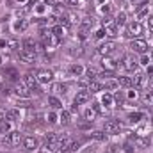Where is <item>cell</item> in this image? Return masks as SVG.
I'll return each instance as SVG.
<instances>
[{
	"instance_id": "37",
	"label": "cell",
	"mask_w": 153,
	"mask_h": 153,
	"mask_svg": "<svg viewBox=\"0 0 153 153\" xmlns=\"http://www.w3.org/2000/svg\"><path fill=\"white\" fill-rule=\"evenodd\" d=\"M46 119H48V123H57L59 121V116L55 114V112H48L46 114Z\"/></svg>"
},
{
	"instance_id": "41",
	"label": "cell",
	"mask_w": 153,
	"mask_h": 153,
	"mask_svg": "<svg viewBox=\"0 0 153 153\" xmlns=\"http://www.w3.org/2000/svg\"><path fill=\"white\" fill-rule=\"evenodd\" d=\"M9 46H11V48H13V50H16V48H18V46H20V43H18V41H16V39H11V41H9Z\"/></svg>"
},
{
	"instance_id": "50",
	"label": "cell",
	"mask_w": 153,
	"mask_h": 153,
	"mask_svg": "<svg viewBox=\"0 0 153 153\" xmlns=\"http://www.w3.org/2000/svg\"><path fill=\"white\" fill-rule=\"evenodd\" d=\"M20 2H25V0H20Z\"/></svg>"
},
{
	"instance_id": "47",
	"label": "cell",
	"mask_w": 153,
	"mask_h": 153,
	"mask_svg": "<svg viewBox=\"0 0 153 153\" xmlns=\"http://www.w3.org/2000/svg\"><path fill=\"white\" fill-rule=\"evenodd\" d=\"M5 45H7V43H5L4 39H0V46H5Z\"/></svg>"
},
{
	"instance_id": "28",
	"label": "cell",
	"mask_w": 153,
	"mask_h": 153,
	"mask_svg": "<svg viewBox=\"0 0 153 153\" xmlns=\"http://www.w3.org/2000/svg\"><path fill=\"white\" fill-rule=\"evenodd\" d=\"M143 117H144V114H143V112H132V114L128 116V119H130L132 123H139Z\"/></svg>"
},
{
	"instance_id": "20",
	"label": "cell",
	"mask_w": 153,
	"mask_h": 153,
	"mask_svg": "<svg viewBox=\"0 0 153 153\" xmlns=\"http://www.w3.org/2000/svg\"><path fill=\"white\" fill-rule=\"evenodd\" d=\"M135 146L144 150V148L150 146V139H148V137H135Z\"/></svg>"
},
{
	"instance_id": "8",
	"label": "cell",
	"mask_w": 153,
	"mask_h": 153,
	"mask_svg": "<svg viewBox=\"0 0 153 153\" xmlns=\"http://www.w3.org/2000/svg\"><path fill=\"white\" fill-rule=\"evenodd\" d=\"M20 59H22L23 62H34V59H36V50L22 48V50H20Z\"/></svg>"
},
{
	"instance_id": "51",
	"label": "cell",
	"mask_w": 153,
	"mask_h": 153,
	"mask_svg": "<svg viewBox=\"0 0 153 153\" xmlns=\"http://www.w3.org/2000/svg\"><path fill=\"white\" fill-rule=\"evenodd\" d=\"M152 59H153V53H152Z\"/></svg>"
},
{
	"instance_id": "10",
	"label": "cell",
	"mask_w": 153,
	"mask_h": 153,
	"mask_svg": "<svg viewBox=\"0 0 153 153\" xmlns=\"http://www.w3.org/2000/svg\"><path fill=\"white\" fill-rule=\"evenodd\" d=\"M123 68L128 70V71H135L137 70V61L132 55H125L123 57Z\"/></svg>"
},
{
	"instance_id": "40",
	"label": "cell",
	"mask_w": 153,
	"mask_h": 153,
	"mask_svg": "<svg viewBox=\"0 0 153 153\" xmlns=\"http://www.w3.org/2000/svg\"><path fill=\"white\" fill-rule=\"evenodd\" d=\"M123 148H125V152H126V153H134V144H132L130 141H128V143H125V146H123Z\"/></svg>"
},
{
	"instance_id": "32",
	"label": "cell",
	"mask_w": 153,
	"mask_h": 153,
	"mask_svg": "<svg viewBox=\"0 0 153 153\" xmlns=\"http://www.w3.org/2000/svg\"><path fill=\"white\" fill-rule=\"evenodd\" d=\"M52 34H53V36H57V38H61V36L64 34V29H62V25H55V27L52 29Z\"/></svg>"
},
{
	"instance_id": "11",
	"label": "cell",
	"mask_w": 153,
	"mask_h": 153,
	"mask_svg": "<svg viewBox=\"0 0 153 153\" xmlns=\"http://www.w3.org/2000/svg\"><path fill=\"white\" fill-rule=\"evenodd\" d=\"M70 146H71V139H70L68 135H61V137H57V148H59L61 152L70 150Z\"/></svg>"
},
{
	"instance_id": "35",
	"label": "cell",
	"mask_w": 153,
	"mask_h": 153,
	"mask_svg": "<svg viewBox=\"0 0 153 153\" xmlns=\"http://www.w3.org/2000/svg\"><path fill=\"white\" fill-rule=\"evenodd\" d=\"M117 80H107L105 82V89H111V91H114V89H117Z\"/></svg>"
},
{
	"instance_id": "12",
	"label": "cell",
	"mask_w": 153,
	"mask_h": 153,
	"mask_svg": "<svg viewBox=\"0 0 153 153\" xmlns=\"http://www.w3.org/2000/svg\"><path fill=\"white\" fill-rule=\"evenodd\" d=\"M102 66H103L105 71H114L116 68H117L116 61L114 59H111V57H103V59H102Z\"/></svg>"
},
{
	"instance_id": "5",
	"label": "cell",
	"mask_w": 153,
	"mask_h": 153,
	"mask_svg": "<svg viewBox=\"0 0 153 153\" xmlns=\"http://www.w3.org/2000/svg\"><path fill=\"white\" fill-rule=\"evenodd\" d=\"M13 91H14V94H16L18 98H29V96H30V91H29L27 84H22V82H18Z\"/></svg>"
},
{
	"instance_id": "26",
	"label": "cell",
	"mask_w": 153,
	"mask_h": 153,
	"mask_svg": "<svg viewBox=\"0 0 153 153\" xmlns=\"http://www.w3.org/2000/svg\"><path fill=\"white\" fill-rule=\"evenodd\" d=\"M143 102L148 103V105H153V89L152 91H146V93L143 94Z\"/></svg>"
},
{
	"instance_id": "22",
	"label": "cell",
	"mask_w": 153,
	"mask_h": 153,
	"mask_svg": "<svg viewBox=\"0 0 153 153\" xmlns=\"http://www.w3.org/2000/svg\"><path fill=\"white\" fill-rule=\"evenodd\" d=\"M0 144L5 146V148H13V144H11V134H2L0 135Z\"/></svg>"
},
{
	"instance_id": "1",
	"label": "cell",
	"mask_w": 153,
	"mask_h": 153,
	"mask_svg": "<svg viewBox=\"0 0 153 153\" xmlns=\"http://www.w3.org/2000/svg\"><path fill=\"white\" fill-rule=\"evenodd\" d=\"M144 32V27L139 23V22H132V23H128V27H126V38H132V39H135V38H139L141 34Z\"/></svg>"
},
{
	"instance_id": "42",
	"label": "cell",
	"mask_w": 153,
	"mask_h": 153,
	"mask_svg": "<svg viewBox=\"0 0 153 153\" xmlns=\"http://www.w3.org/2000/svg\"><path fill=\"white\" fill-rule=\"evenodd\" d=\"M94 36H96V38H103V36H105V30H103V29H100V30H98Z\"/></svg>"
},
{
	"instance_id": "49",
	"label": "cell",
	"mask_w": 153,
	"mask_h": 153,
	"mask_svg": "<svg viewBox=\"0 0 153 153\" xmlns=\"http://www.w3.org/2000/svg\"><path fill=\"white\" fill-rule=\"evenodd\" d=\"M0 91H2V84H0Z\"/></svg>"
},
{
	"instance_id": "13",
	"label": "cell",
	"mask_w": 153,
	"mask_h": 153,
	"mask_svg": "<svg viewBox=\"0 0 153 153\" xmlns=\"http://www.w3.org/2000/svg\"><path fill=\"white\" fill-rule=\"evenodd\" d=\"M23 146H25V150H36L38 148V139L32 137V135L23 137Z\"/></svg>"
},
{
	"instance_id": "2",
	"label": "cell",
	"mask_w": 153,
	"mask_h": 153,
	"mask_svg": "<svg viewBox=\"0 0 153 153\" xmlns=\"http://www.w3.org/2000/svg\"><path fill=\"white\" fill-rule=\"evenodd\" d=\"M130 48L134 50V52H137V53H146V50H148V43L144 41V39H139V38H135V39H132L130 41Z\"/></svg>"
},
{
	"instance_id": "25",
	"label": "cell",
	"mask_w": 153,
	"mask_h": 153,
	"mask_svg": "<svg viewBox=\"0 0 153 153\" xmlns=\"http://www.w3.org/2000/svg\"><path fill=\"white\" fill-rule=\"evenodd\" d=\"M114 22H116V25H117V27H119V25H125V23H126V13H125V11H121V13L116 16Z\"/></svg>"
},
{
	"instance_id": "38",
	"label": "cell",
	"mask_w": 153,
	"mask_h": 153,
	"mask_svg": "<svg viewBox=\"0 0 153 153\" xmlns=\"http://www.w3.org/2000/svg\"><path fill=\"white\" fill-rule=\"evenodd\" d=\"M91 137L96 139V141H103V139H105V134H103V132H93Z\"/></svg>"
},
{
	"instance_id": "19",
	"label": "cell",
	"mask_w": 153,
	"mask_h": 153,
	"mask_svg": "<svg viewBox=\"0 0 153 153\" xmlns=\"http://www.w3.org/2000/svg\"><path fill=\"white\" fill-rule=\"evenodd\" d=\"M102 89V84L100 82H96V80H89V85H87V91L93 94V93H98Z\"/></svg>"
},
{
	"instance_id": "9",
	"label": "cell",
	"mask_w": 153,
	"mask_h": 153,
	"mask_svg": "<svg viewBox=\"0 0 153 153\" xmlns=\"http://www.w3.org/2000/svg\"><path fill=\"white\" fill-rule=\"evenodd\" d=\"M91 100V93L87 91V89H82V91H78L75 96V105H82V103H85V102H89Z\"/></svg>"
},
{
	"instance_id": "23",
	"label": "cell",
	"mask_w": 153,
	"mask_h": 153,
	"mask_svg": "<svg viewBox=\"0 0 153 153\" xmlns=\"http://www.w3.org/2000/svg\"><path fill=\"white\" fill-rule=\"evenodd\" d=\"M130 78H132V84H134V85H139V84L143 82V78H144V73L139 71V70H135V76H130Z\"/></svg>"
},
{
	"instance_id": "15",
	"label": "cell",
	"mask_w": 153,
	"mask_h": 153,
	"mask_svg": "<svg viewBox=\"0 0 153 153\" xmlns=\"http://www.w3.org/2000/svg\"><path fill=\"white\" fill-rule=\"evenodd\" d=\"M57 152H59V148H57L55 143H45L39 148V153H57Z\"/></svg>"
},
{
	"instance_id": "29",
	"label": "cell",
	"mask_w": 153,
	"mask_h": 153,
	"mask_svg": "<svg viewBox=\"0 0 153 153\" xmlns=\"http://www.w3.org/2000/svg\"><path fill=\"white\" fill-rule=\"evenodd\" d=\"M23 48H29V50H36V41L32 38H27L23 41Z\"/></svg>"
},
{
	"instance_id": "44",
	"label": "cell",
	"mask_w": 153,
	"mask_h": 153,
	"mask_svg": "<svg viewBox=\"0 0 153 153\" xmlns=\"http://www.w3.org/2000/svg\"><path fill=\"white\" fill-rule=\"evenodd\" d=\"M102 11H103V13H109V11H111V5H109V4H107V5H103V7H102Z\"/></svg>"
},
{
	"instance_id": "34",
	"label": "cell",
	"mask_w": 153,
	"mask_h": 153,
	"mask_svg": "<svg viewBox=\"0 0 153 153\" xmlns=\"http://www.w3.org/2000/svg\"><path fill=\"white\" fill-rule=\"evenodd\" d=\"M71 73L76 75V76H80L82 73H84V68H82L80 64H73V66H71Z\"/></svg>"
},
{
	"instance_id": "6",
	"label": "cell",
	"mask_w": 153,
	"mask_h": 153,
	"mask_svg": "<svg viewBox=\"0 0 153 153\" xmlns=\"http://www.w3.org/2000/svg\"><path fill=\"white\" fill-rule=\"evenodd\" d=\"M36 76H38L39 84H50L53 80V73L50 70H39L38 73H36Z\"/></svg>"
},
{
	"instance_id": "45",
	"label": "cell",
	"mask_w": 153,
	"mask_h": 153,
	"mask_svg": "<svg viewBox=\"0 0 153 153\" xmlns=\"http://www.w3.org/2000/svg\"><path fill=\"white\" fill-rule=\"evenodd\" d=\"M141 62H143V64H148V57H146V53H143V59H141Z\"/></svg>"
},
{
	"instance_id": "30",
	"label": "cell",
	"mask_w": 153,
	"mask_h": 153,
	"mask_svg": "<svg viewBox=\"0 0 153 153\" xmlns=\"http://www.w3.org/2000/svg\"><path fill=\"white\" fill-rule=\"evenodd\" d=\"M102 103H103L105 107H112V105H114V98H112L111 94H105V96L102 98Z\"/></svg>"
},
{
	"instance_id": "33",
	"label": "cell",
	"mask_w": 153,
	"mask_h": 153,
	"mask_svg": "<svg viewBox=\"0 0 153 153\" xmlns=\"http://www.w3.org/2000/svg\"><path fill=\"white\" fill-rule=\"evenodd\" d=\"M45 143H55V144H57V135H55L53 132H48V134L45 135Z\"/></svg>"
},
{
	"instance_id": "7",
	"label": "cell",
	"mask_w": 153,
	"mask_h": 153,
	"mask_svg": "<svg viewBox=\"0 0 153 153\" xmlns=\"http://www.w3.org/2000/svg\"><path fill=\"white\" fill-rule=\"evenodd\" d=\"M116 50V43L114 41H107V43H103V45H100L98 46V53L100 55H103V57H107L109 53H112Z\"/></svg>"
},
{
	"instance_id": "4",
	"label": "cell",
	"mask_w": 153,
	"mask_h": 153,
	"mask_svg": "<svg viewBox=\"0 0 153 153\" xmlns=\"http://www.w3.org/2000/svg\"><path fill=\"white\" fill-rule=\"evenodd\" d=\"M103 30H105V36L114 38L116 32H117V25H116V22H112L111 18H105V20H103Z\"/></svg>"
},
{
	"instance_id": "21",
	"label": "cell",
	"mask_w": 153,
	"mask_h": 153,
	"mask_svg": "<svg viewBox=\"0 0 153 153\" xmlns=\"http://www.w3.org/2000/svg\"><path fill=\"white\" fill-rule=\"evenodd\" d=\"M48 105H50L52 109H62L61 100H59V98H55V96H48Z\"/></svg>"
},
{
	"instance_id": "31",
	"label": "cell",
	"mask_w": 153,
	"mask_h": 153,
	"mask_svg": "<svg viewBox=\"0 0 153 153\" xmlns=\"http://www.w3.org/2000/svg\"><path fill=\"white\" fill-rule=\"evenodd\" d=\"M5 119H11V121L20 119V112H18V111H7V112H5Z\"/></svg>"
},
{
	"instance_id": "3",
	"label": "cell",
	"mask_w": 153,
	"mask_h": 153,
	"mask_svg": "<svg viewBox=\"0 0 153 153\" xmlns=\"http://www.w3.org/2000/svg\"><path fill=\"white\" fill-rule=\"evenodd\" d=\"M119 130H121V125H119V121H116V119H109V121H105V125H103V132L109 134V135L119 134Z\"/></svg>"
},
{
	"instance_id": "27",
	"label": "cell",
	"mask_w": 153,
	"mask_h": 153,
	"mask_svg": "<svg viewBox=\"0 0 153 153\" xmlns=\"http://www.w3.org/2000/svg\"><path fill=\"white\" fill-rule=\"evenodd\" d=\"M59 121H61L62 125H68V123L71 121V119H70V112H68V111H62V112L59 114Z\"/></svg>"
},
{
	"instance_id": "46",
	"label": "cell",
	"mask_w": 153,
	"mask_h": 153,
	"mask_svg": "<svg viewBox=\"0 0 153 153\" xmlns=\"http://www.w3.org/2000/svg\"><path fill=\"white\" fill-rule=\"evenodd\" d=\"M45 4H48V5H52V4H55L53 0H45Z\"/></svg>"
},
{
	"instance_id": "17",
	"label": "cell",
	"mask_w": 153,
	"mask_h": 153,
	"mask_svg": "<svg viewBox=\"0 0 153 153\" xmlns=\"http://www.w3.org/2000/svg\"><path fill=\"white\" fill-rule=\"evenodd\" d=\"M96 116H98V111L94 109V107H91V109H85V112H84V117L91 123V121H94L96 119Z\"/></svg>"
},
{
	"instance_id": "36",
	"label": "cell",
	"mask_w": 153,
	"mask_h": 153,
	"mask_svg": "<svg viewBox=\"0 0 153 153\" xmlns=\"http://www.w3.org/2000/svg\"><path fill=\"white\" fill-rule=\"evenodd\" d=\"M27 25H29V23H27V20H20V22H16L14 29H16V30H25V29H27Z\"/></svg>"
},
{
	"instance_id": "43",
	"label": "cell",
	"mask_w": 153,
	"mask_h": 153,
	"mask_svg": "<svg viewBox=\"0 0 153 153\" xmlns=\"http://www.w3.org/2000/svg\"><path fill=\"white\" fill-rule=\"evenodd\" d=\"M148 27H150V30L153 32V16L150 18V20H148Z\"/></svg>"
},
{
	"instance_id": "39",
	"label": "cell",
	"mask_w": 153,
	"mask_h": 153,
	"mask_svg": "<svg viewBox=\"0 0 153 153\" xmlns=\"http://www.w3.org/2000/svg\"><path fill=\"white\" fill-rule=\"evenodd\" d=\"M119 150H121V148H119L117 144H111V146H109L105 152H107V153H119Z\"/></svg>"
},
{
	"instance_id": "16",
	"label": "cell",
	"mask_w": 153,
	"mask_h": 153,
	"mask_svg": "<svg viewBox=\"0 0 153 153\" xmlns=\"http://www.w3.org/2000/svg\"><path fill=\"white\" fill-rule=\"evenodd\" d=\"M66 91H68V85L62 84V82L52 85V93H53V94H66Z\"/></svg>"
},
{
	"instance_id": "18",
	"label": "cell",
	"mask_w": 153,
	"mask_h": 153,
	"mask_svg": "<svg viewBox=\"0 0 153 153\" xmlns=\"http://www.w3.org/2000/svg\"><path fill=\"white\" fill-rule=\"evenodd\" d=\"M20 143H23V135L20 132H11V144L13 146H18Z\"/></svg>"
},
{
	"instance_id": "24",
	"label": "cell",
	"mask_w": 153,
	"mask_h": 153,
	"mask_svg": "<svg viewBox=\"0 0 153 153\" xmlns=\"http://www.w3.org/2000/svg\"><path fill=\"white\" fill-rule=\"evenodd\" d=\"M117 84L123 85V87H130V85H134L130 76H117Z\"/></svg>"
},
{
	"instance_id": "14",
	"label": "cell",
	"mask_w": 153,
	"mask_h": 153,
	"mask_svg": "<svg viewBox=\"0 0 153 153\" xmlns=\"http://www.w3.org/2000/svg\"><path fill=\"white\" fill-rule=\"evenodd\" d=\"M25 84H27V87H29V89H36V87H38V76L34 75V73H27V75H25Z\"/></svg>"
},
{
	"instance_id": "48",
	"label": "cell",
	"mask_w": 153,
	"mask_h": 153,
	"mask_svg": "<svg viewBox=\"0 0 153 153\" xmlns=\"http://www.w3.org/2000/svg\"><path fill=\"white\" fill-rule=\"evenodd\" d=\"M0 64H2V55H0Z\"/></svg>"
}]
</instances>
